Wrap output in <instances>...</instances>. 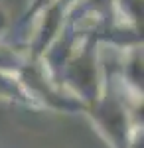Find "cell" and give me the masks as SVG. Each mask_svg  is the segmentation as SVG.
Returning <instances> with one entry per match:
<instances>
[{
	"label": "cell",
	"mask_w": 144,
	"mask_h": 148,
	"mask_svg": "<svg viewBox=\"0 0 144 148\" xmlns=\"http://www.w3.org/2000/svg\"><path fill=\"white\" fill-rule=\"evenodd\" d=\"M134 109L124 99L122 91L112 77H105V87L97 101L85 107V113L93 128L111 148H130L134 136L142 132Z\"/></svg>",
	"instance_id": "6da1fadb"
},
{
	"label": "cell",
	"mask_w": 144,
	"mask_h": 148,
	"mask_svg": "<svg viewBox=\"0 0 144 148\" xmlns=\"http://www.w3.org/2000/svg\"><path fill=\"white\" fill-rule=\"evenodd\" d=\"M99 40L93 30L77 36L59 73V87L85 107L97 101L105 87V75L99 63Z\"/></svg>",
	"instance_id": "7a4b0ae2"
},
{
	"label": "cell",
	"mask_w": 144,
	"mask_h": 148,
	"mask_svg": "<svg viewBox=\"0 0 144 148\" xmlns=\"http://www.w3.org/2000/svg\"><path fill=\"white\" fill-rule=\"evenodd\" d=\"M0 101L18 105V107L30 109V111H40L34 99L30 97V93L26 91L20 77L16 73H8V71H0Z\"/></svg>",
	"instance_id": "3957f363"
},
{
	"label": "cell",
	"mask_w": 144,
	"mask_h": 148,
	"mask_svg": "<svg viewBox=\"0 0 144 148\" xmlns=\"http://www.w3.org/2000/svg\"><path fill=\"white\" fill-rule=\"evenodd\" d=\"M30 61V57L26 53V49H16L0 44V71H8V73H20L24 65Z\"/></svg>",
	"instance_id": "277c9868"
}]
</instances>
